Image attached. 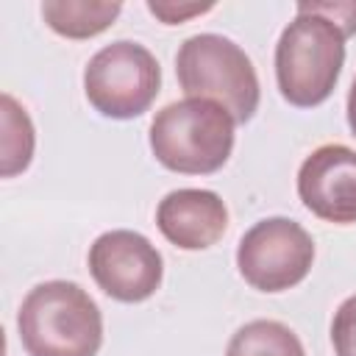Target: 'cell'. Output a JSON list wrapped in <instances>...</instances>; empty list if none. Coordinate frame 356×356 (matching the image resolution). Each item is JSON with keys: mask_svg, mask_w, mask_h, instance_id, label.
<instances>
[{"mask_svg": "<svg viewBox=\"0 0 356 356\" xmlns=\"http://www.w3.org/2000/svg\"><path fill=\"white\" fill-rule=\"evenodd\" d=\"M17 331L28 356H97L103 314L81 284L56 278L22 298Z\"/></svg>", "mask_w": 356, "mask_h": 356, "instance_id": "cell-1", "label": "cell"}, {"mask_svg": "<svg viewBox=\"0 0 356 356\" xmlns=\"http://www.w3.org/2000/svg\"><path fill=\"white\" fill-rule=\"evenodd\" d=\"M236 120L214 100L184 97L164 106L150 122L156 161L181 175L217 172L234 150Z\"/></svg>", "mask_w": 356, "mask_h": 356, "instance_id": "cell-2", "label": "cell"}, {"mask_svg": "<svg viewBox=\"0 0 356 356\" xmlns=\"http://www.w3.org/2000/svg\"><path fill=\"white\" fill-rule=\"evenodd\" d=\"M345 64V33L320 14L298 11L275 44V81L289 106L325 103Z\"/></svg>", "mask_w": 356, "mask_h": 356, "instance_id": "cell-3", "label": "cell"}, {"mask_svg": "<svg viewBox=\"0 0 356 356\" xmlns=\"http://www.w3.org/2000/svg\"><path fill=\"white\" fill-rule=\"evenodd\" d=\"M175 75L186 97L220 103L236 122L253 120L259 108V75L248 53L228 36L195 33L175 53Z\"/></svg>", "mask_w": 356, "mask_h": 356, "instance_id": "cell-4", "label": "cell"}, {"mask_svg": "<svg viewBox=\"0 0 356 356\" xmlns=\"http://www.w3.org/2000/svg\"><path fill=\"white\" fill-rule=\"evenodd\" d=\"M161 89V67L156 56L131 39L100 47L83 70V92L89 106L108 120H134L145 114Z\"/></svg>", "mask_w": 356, "mask_h": 356, "instance_id": "cell-5", "label": "cell"}, {"mask_svg": "<svg viewBox=\"0 0 356 356\" xmlns=\"http://www.w3.org/2000/svg\"><path fill=\"white\" fill-rule=\"evenodd\" d=\"M314 261L312 234L289 217H264L253 222L236 248V267L245 284L259 292H284L298 286Z\"/></svg>", "mask_w": 356, "mask_h": 356, "instance_id": "cell-6", "label": "cell"}, {"mask_svg": "<svg viewBox=\"0 0 356 356\" xmlns=\"http://www.w3.org/2000/svg\"><path fill=\"white\" fill-rule=\"evenodd\" d=\"M89 273L95 284L120 303H142L156 295L164 278V259L156 245L128 228L100 234L89 248Z\"/></svg>", "mask_w": 356, "mask_h": 356, "instance_id": "cell-7", "label": "cell"}, {"mask_svg": "<svg viewBox=\"0 0 356 356\" xmlns=\"http://www.w3.org/2000/svg\"><path fill=\"white\" fill-rule=\"evenodd\" d=\"M298 195L303 206L325 222H356V150L348 145L312 150L298 170Z\"/></svg>", "mask_w": 356, "mask_h": 356, "instance_id": "cell-8", "label": "cell"}, {"mask_svg": "<svg viewBox=\"0 0 356 356\" xmlns=\"http://www.w3.org/2000/svg\"><path fill=\"white\" fill-rule=\"evenodd\" d=\"M161 236L181 250H206L228 228L225 200L211 189H172L156 206Z\"/></svg>", "mask_w": 356, "mask_h": 356, "instance_id": "cell-9", "label": "cell"}, {"mask_svg": "<svg viewBox=\"0 0 356 356\" xmlns=\"http://www.w3.org/2000/svg\"><path fill=\"white\" fill-rule=\"evenodd\" d=\"M122 3L117 0H44L42 19L67 39H92L114 25Z\"/></svg>", "mask_w": 356, "mask_h": 356, "instance_id": "cell-10", "label": "cell"}, {"mask_svg": "<svg viewBox=\"0 0 356 356\" xmlns=\"http://www.w3.org/2000/svg\"><path fill=\"white\" fill-rule=\"evenodd\" d=\"M0 172L3 178H14L28 170L36 147V131L28 111L8 95H0Z\"/></svg>", "mask_w": 356, "mask_h": 356, "instance_id": "cell-11", "label": "cell"}, {"mask_svg": "<svg viewBox=\"0 0 356 356\" xmlns=\"http://www.w3.org/2000/svg\"><path fill=\"white\" fill-rule=\"evenodd\" d=\"M225 356H306L298 334L278 320H250L231 337Z\"/></svg>", "mask_w": 356, "mask_h": 356, "instance_id": "cell-12", "label": "cell"}, {"mask_svg": "<svg viewBox=\"0 0 356 356\" xmlns=\"http://www.w3.org/2000/svg\"><path fill=\"white\" fill-rule=\"evenodd\" d=\"M331 345L337 356H356V295L345 298L334 312Z\"/></svg>", "mask_w": 356, "mask_h": 356, "instance_id": "cell-13", "label": "cell"}, {"mask_svg": "<svg viewBox=\"0 0 356 356\" xmlns=\"http://www.w3.org/2000/svg\"><path fill=\"white\" fill-rule=\"evenodd\" d=\"M295 11H303V14H320L325 17L328 22H334L345 39L356 33V3L353 0H325V3H298Z\"/></svg>", "mask_w": 356, "mask_h": 356, "instance_id": "cell-14", "label": "cell"}, {"mask_svg": "<svg viewBox=\"0 0 356 356\" xmlns=\"http://www.w3.org/2000/svg\"><path fill=\"white\" fill-rule=\"evenodd\" d=\"M214 3H175V0H147V11L164 25H181L192 17L211 11Z\"/></svg>", "mask_w": 356, "mask_h": 356, "instance_id": "cell-15", "label": "cell"}, {"mask_svg": "<svg viewBox=\"0 0 356 356\" xmlns=\"http://www.w3.org/2000/svg\"><path fill=\"white\" fill-rule=\"evenodd\" d=\"M348 125H350V134L356 136V78H353L350 92H348Z\"/></svg>", "mask_w": 356, "mask_h": 356, "instance_id": "cell-16", "label": "cell"}]
</instances>
